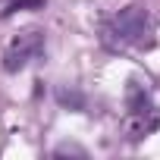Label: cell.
<instances>
[{
	"label": "cell",
	"instance_id": "6da1fadb",
	"mask_svg": "<svg viewBox=\"0 0 160 160\" xmlns=\"http://www.w3.org/2000/svg\"><path fill=\"white\" fill-rule=\"evenodd\" d=\"M151 35V13L141 3H129L119 13H113L104 28H101V41L110 50H126V47H138L144 44Z\"/></svg>",
	"mask_w": 160,
	"mask_h": 160
},
{
	"label": "cell",
	"instance_id": "5b68a950",
	"mask_svg": "<svg viewBox=\"0 0 160 160\" xmlns=\"http://www.w3.org/2000/svg\"><path fill=\"white\" fill-rule=\"evenodd\" d=\"M35 7H44V0H13V3H10V10H3V16L19 13V10H35Z\"/></svg>",
	"mask_w": 160,
	"mask_h": 160
},
{
	"label": "cell",
	"instance_id": "7a4b0ae2",
	"mask_svg": "<svg viewBox=\"0 0 160 160\" xmlns=\"http://www.w3.org/2000/svg\"><path fill=\"white\" fill-rule=\"evenodd\" d=\"M122 129H126L129 141H141V138H148L151 132L160 129V113H157L148 88L138 85L135 78L126 88V119H122Z\"/></svg>",
	"mask_w": 160,
	"mask_h": 160
},
{
	"label": "cell",
	"instance_id": "8992f818",
	"mask_svg": "<svg viewBox=\"0 0 160 160\" xmlns=\"http://www.w3.org/2000/svg\"><path fill=\"white\" fill-rule=\"evenodd\" d=\"M57 157H63V154H75V157H85V151L82 148H75V144H60L57 151H53Z\"/></svg>",
	"mask_w": 160,
	"mask_h": 160
},
{
	"label": "cell",
	"instance_id": "3957f363",
	"mask_svg": "<svg viewBox=\"0 0 160 160\" xmlns=\"http://www.w3.org/2000/svg\"><path fill=\"white\" fill-rule=\"evenodd\" d=\"M44 53V32L38 28H28V32H19L10 47L3 50V69L7 72H22L32 60H38Z\"/></svg>",
	"mask_w": 160,
	"mask_h": 160
},
{
	"label": "cell",
	"instance_id": "277c9868",
	"mask_svg": "<svg viewBox=\"0 0 160 160\" xmlns=\"http://www.w3.org/2000/svg\"><path fill=\"white\" fill-rule=\"evenodd\" d=\"M57 98H60V104H63V107H75V110H85V98L78 94V91H66V88H60V91H57Z\"/></svg>",
	"mask_w": 160,
	"mask_h": 160
}]
</instances>
